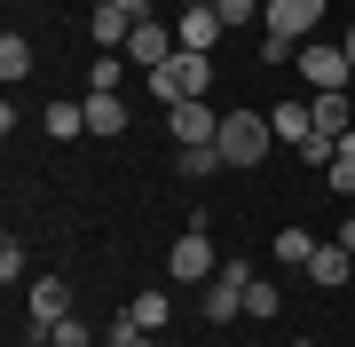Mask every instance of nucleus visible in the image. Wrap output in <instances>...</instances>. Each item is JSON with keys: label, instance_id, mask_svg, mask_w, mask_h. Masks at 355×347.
I'll return each mask as SVG.
<instances>
[{"label": "nucleus", "instance_id": "obj_28", "mask_svg": "<svg viewBox=\"0 0 355 347\" xmlns=\"http://www.w3.org/2000/svg\"><path fill=\"white\" fill-rule=\"evenodd\" d=\"M8 8H32V0H8Z\"/></svg>", "mask_w": 355, "mask_h": 347}, {"label": "nucleus", "instance_id": "obj_10", "mask_svg": "<svg viewBox=\"0 0 355 347\" xmlns=\"http://www.w3.org/2000/svg\"><path fill=\"white\" fill-rule=\"evenodd\" d=\"M308 276H316V284H324V292H340V284L355 276V253H347V244H340V237H331V244H316V260H308Z\"/></svg>", "mask_w": 355, "mask_h": 347}, {"label": "nucleus", "instance_id": "obj_18", "mask_svg": "<svg viewBox=\"0 0 355 347\" xmlns=\"http://www.w3.org/2000/svg\"><path fill=\"white\" fill-rule=\"evenodd\" d=\"M0 79H8V87H16V79H32V39H24V32L0 39Z\"/></svg>", "mask_w": 355, "mask_h": 347}, {"label": "nucleus", "instance_id": "obj_19", "mask_svg": "<svg viewBox=\"0 0 355 347\" xmlns=\"http://www.w3.org/2000/svg\"><path fill=\"white\" fill-rule=\"evenodd\" d=\"M127 316L142 323V332H166V316H174V300H166V292H142V300H127Z\"/></svg>", "mask_w": 355, "mask_h": 347}, {"label": "nucleus", "instance_id": "obj_1", "mask_svg": "<svg viewBox=\"0 0 355 347\" xmlns=\"http://www.w3.org/2000/svg\"><path fill=\"white\" fill-rule=\"evenodd\" d=\"M150 95H158L166 111H174V103H205V95H214V55L174 48V64H158V71H150Z\"/></svg>", "mask_w": 355, "mask_h": 347}, {"label": "nucleus", "instance_id": "obj_25", "mask_svg": "<svg viewBox=\"0 0 355 347\" xmlns=\"http://www.w3.org/2000/svg\"><path fill=\"white\" fill-rule=\"evenodd\" d=\"M87 8H127L135 24H142V16H150V0H87Z\"/></svg>", "mask_w": 355, "mask_h": 347}, {"label": "nucleus", "instance_id": "obj_7", "mask_svg": "<svg viewBox=\"0 0 355 347\" xmlns=\"http://www.w3.org/2000/svg\"><path fill=\"white\" fill-rule=\"evenodd\" d=\"M316 16H324V0H268V32L277 39H308Z\"/></svg>", "mask_w": 355, "mask_h": 347}, {"label": "nucleus", "instance_id": "obj_13", "mask_svg": "<svg viewBox=\"0 0 355 347\" xmlns=\"http://www.w3.org/2000/svg\"><path fill=\"white\" fill-rule=\"evenodd\" d=\"M87 39H95V48H127V39H135V16L127 8H87Z\"/></svg>", "mask_w": 355, "mask_h": 347}, {"label": "nucleus", "instance_id": "obj_29", "mask_svg": "<svg viewBox=\"0 0 355 347\" xmlns=\"http://www.w3.org/2000/svg\"><path fill=\"white\" fill-rule=\"evenodd\" d=\"M190 8H214V0H190Z\"/></svg>", "mask_w": 355, "mask_h": 347}, {"label": "nucleus", "instance_id": "obj_14", "mask_svg": "<svg viewBox=\"0 0 355 347\" xmlns=\"http://www.w3.org/2000/svg\"><path fill=\"white\" fill-rule=\"evenodd\" d=\"M174 174H182V181L221 174V150H214V142H174Z\"/></svg>", "mask_w": 355, "mask_h": 347}, {"label": "nucleus", "instance_id": "obj_11", "mask_svg": "<svg viewBox=\"0 0 355 347\" xmlns=\"http://www.w3.org/2000/svg\"><path fill=\"white\" fill-rule=\"evenodd\" d=\"M229 24H221V8H190V16H182V24H174V39H182V48H198V55H214V39H221Z\"/></svg>", "mask_w": 355, "mask_h": 347}, {"label": "nucleus", "instance_id": "obj_5", "mask_svg": "<svg viewBox=\"0 0 355 347\" xmlns=\"http://www.w3.org/2000/svg\"><path fill=\"white\" fill-rule=\"evenodd\" d=\"M174 48H182V39H174V32H166V24H158V16H142V24H135V39H127V48H119V55H127V64H135L142 79H150L158 64H174Z\"/></svg>", "mask_w": 355, "mask_h": 347}, {"label": "nucleus", "instance_id": "obj_8", "mask_svg": "<svg viewBox=\"0 0 355 347\" xmlns=\"http://www.w3.org/2000/svg\"><path fill=\"white\" fill-rule=\"evenodd\" d=\"M24 308H32V323H64V316H71V284H64V276H32Z\"/></svg>", "mask_w": 355, "mask_h": 347}, {"label": "nucleus", "instance_id": "obj_9", "mask_svg": "<svg viewBox=\"0 0 355 347\" xmlns=\"http://www.w3.org/2000/svg\"><path fill=\"white\" fill-rule=\"evenodd\" d=\"M166 127H174V142H221V111H205V103H174V111H166Z\"/></svg>", "mask_w": 355, "mask_h": 347}, {"label": "nucleus", "instance_id": "obj_17", "mask_svg": "<svg viewBox=\"0 0 355 347\" xmlns=\"http://www.w3.org/2000/svg\"><path fill=\"white\" fill-rule=\"evenodd\" d=\"M308 111H316V134H331V142H340V134L355 127V111H347V95H316V103H308Z\"/></svg>", "mask_w": 355, "mask_h": 347}, {"label": "nucleus", "instance_id": "obj_23", "mask_svg": "<svg viewBox=\"0 0 355 347\" xmlns=\"http://www.w3.org/2000/svg\"><path fill=\"white\" fill-rule=\"evenodd\" d=\"M32 332L48 339V347H87V339H95V332H87L79 316H64V323H32Z\"/></svg>", "mask_w": 355, "mask_h": 347}, {"label": "nucleus", "instance_id": "obj_4", "mask_svg": "<svg viewBox=\"0 0 355 347\" xmlns=\"http://www.w3.org/2000/svg\"><path fill=\"white\" fill-rule=\"evenodd\" d=\"M245 284H253V260H221V276L205 284V323L245 316Z\"/></svg>", "mask_w": 355, "mask_h": 347}, {"label": "nucleus", "instance_id": "obj_6", "mask_svg": "<svg viewBox=\"0 0 355 347\" xmlns=\"http://www.w3.org/2000/svg\"><path fill=\"white\" fill-rule=\"evenodd\" d=\"M300 79H308L316 95H347L355 64H347V48H300Z\"/></svg>", "mask_w": 355, "mask_h": 347}, {"label": "nucleus", "instance_id": "obj_30", "mask_svg": "<svg viewBox=\"0 0 355 347\" xmlns=\"http://www.w3.org/2000/svg\"><path fill=\"white\" fill-rule=\"evenodd\" d=\"M292 347H316V339H292Z\"/></svg>", "mask_w": 355, "mask_h": 347}, {"label": "nucleus", "instance_id": "obj_20", "mask_svg": "<svg viewBox=\"0 0 355 347\" xmlns=\"http://www.w3.org/2000/svg\"><path fill=\"white\" fill-rule=\"evenodd\" d=\"M48 134H55V142L87 134V103H48Z\"/></svg>", "mask_w": 355, "mask_h": 347}, {"label": "nucleus", "instance_id": "obj_3", "mask_svg": "<svg viewBox=\"0 0 355 347\" xmlns=\"http://www.w3.org/2000/svg\"><path fill=\"white\" fill-rule=\"evenodd\" d=\"M166 276L174 284H214L221 276V260H214V237H205V221L190 237H174V253H166Z\"/></svg>", "mask_w": 355, "mask_h": 347}, {"label": "nucleus", "instance_id": "obj_15", "mask_svg": "<svg viewBox=\"0 0 355 347\" xmlns=\"http://www.w3.org/2000/svg\"><path fill=\"white\" fill-rule=\"evenodd\" d=\"M268 127H277V142H292V150H300V142L316 134V111H308V103H277V111H268Z\"/></svg>", "mask_w": 355, "mask_h": 347}, {"label": "nucleus", "instance_id": "obj_2", "mask_svg": "<svg viewBox=\"0 0 355 347\" xmlns=\"http://www.w3.org/2000/svg\"><path fill=\"white\" fill-rule=\"evenodd\" d=\"M268 142H277V127H268L261 111H221V166H261L268 158Z\"/></svg>", "mask_w": 355, "mask_h": 347}, {"label": "nucleus", "instance_id": "obj_22", "mask_svg": "<svg viewBox=\"0 0 355 347\" xmlns=\"http://www.w3.org/2000/svg\"><path fill=\"white\" fill-rule=\"evenodd\" d=\"M119 79H127V55H95V71H87V95H119Z\"/></svg>", "mask_w": 355, "mask_h": 347}, {"label": "nucleus", "instance_id": "obj_12", "mask_svg": "<svg viewBox=\"0 0 355 347\" xmlns=\"http://www.w3.org/2000/svg\"><path fill=\"white\" fill-rule=\"evenodd\" d=\"M127 95H87V134H103V142H111V134H127Z\"/></svg>", "mask_w": 355, "mask_h": 347}, {"label": "nucleus", "instance_id": "obj_24", "mask_svg": "<svg viewBox=\"0 0 355 347\" xmlns=\"http://www.w3.org/2000/svg\"><path fill=\"white\" fill-rule=\"evenodd\" d=\"M214 8H221V24L237 32V24H253V16H261V0H214Z\"/></svg>", "mask_w": 355, "mask_h": 347}, {"label": "nucleus", "instance_id": "obj_16", "mask_svg": "<svg viewBox=\"0 0 355 347\" xmlns=\"http://www.w3.org/2000/svg\"><path fill=\"white\" fill-rule=\"evenodd\" d=\"M268 253H277L284 269H308V260H316V237H308V229H277V237H268Z\"/></svg>", "mask_w": 355, "mask_h": 347}, {"label": "nucleus", "instance_id": "obj_21", "mask_svg": "<svg viewBox=\"0 0 355 347\" xmlns=\"http://www.w3.org/2000/svg\"><path fill=\"white\" fill-rule=\"evenodd\" d=\"M277 308H284L277 276H253V284H245V316H277Z\"/></svg>", "mask_w": 355, "mask_h": 347}, {"label": "nucleus", "instance_id": "obj_26", "mask_svg": "<svg viewBox=\"0 0 355 347\" xmlns=\"http://www.w3.org/2000/svg\"><path fill=\"white\" fill-rule=\"evenodd\" d=\"M331 237H340V244H347V253H355V213H347V221H340V229H331Z\"/></svg>", "mask_w": 355, "mask_h": 347}, {"label": "nucleus", "instance_id": "obj_27", "mask_svg": "<svg viewBox=\"0 0 355 347\" xmlns=\"http://www.w3.org/2000/svg\"><path fill=\"white\" fill-rule=\"evenodd\" d=\"M340 48H347V64H355V24H347V39H340Z\"/></svg>", "mask_w": 355, "mask_h": 347}]
</instances>
